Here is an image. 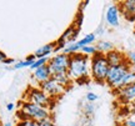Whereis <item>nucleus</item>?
I'll return each mask as SVG.
<instances>
[{"instance_id": "72a5a7b5", "label": "nucleus", "mask_w": 135, "mask_h": 126, "mask_svg": "<svg viewBox=\"0 0 135 126\" xmlns=\"http://www.w3.org/2000/svg\"><path fill=\"white\" fill-rule=\"evenodd\" d=\"M0 126H1V122H0Z\"/></svg>"}, {"instance_id": "393cba45", "label": "nucleus", "mask_w": 135, "mask_h": 126, "mask_svg": "<svg viewBox=\"0 0 135 126\" xmlns=\"http://www.w3.org/2000/svg\"><path fill=\"white\" fill-rule=\"evenodd\" d=\"M86 100L89 102H94V101H97L98 99H99V95H97L95 92H91V91H89V92H86Z\"/></svg>"}, {"instance_id": "9d476101", "label": "nucleus", "mask_w": 135, "mask_h": 126, "mask_svg": "<svg viewBox=\"0 0 135 126\" xmlns=\"http://www.w3.org/2000/svg\"><path fill=\"white\" fill-rule=\"evenodd\" d=\"M51 76H53V75L50 73V69H49L48 64L40 66L39 69H36V70L33 71V80L38 84L39 86H40L41 84H44L45 81H48L49 79H51Z\"/></svg>"}, {"instance_id": "473e14b6", "label": "nucleus", "mask_w": 135, "mask_h": 126, "mask_svg": "<svg viewBox=\"0 0 135 126\" xmlns=\"http://www.w3.org/2000/svg\"><path fill=\"white\" fill-rule=\"evenodd\" d=\"M134 26H135V21H134Z\"/></svg>"}, {"instance_id": "1a4fd4ad", "label": "nucleus", "mask_w": 135, "mask_h": 126, "mask_svg": "<svg viewBox=\"0 0 135 126\" xmlns=\"http://www.w3.org/2000/svg\"><path fill=\"white\" fill-rule=\"evenodd\" d=\"M120 9L119 5H110L105 13V21L106 24L111 28H118L120 24Z\"/></svg>"}, {"instance_id": "f8f14e48", "label": "nucleus", "mask_w": 135, "mask_h": 126, "mask_svg": "<svg viewBox=\"0 0 135 126\" xmlns=\"http://www.w3.org/2000/svg\"><path fill=\"white\" fill-rule=\"evenodd\" d=\"M105 58L110 66H116V65H121V64L126 63L125 55L120 53L119 50H116V49H114V50H111L110 53L106 54Z\"/></svg>"}, {"instance_id": "7c9ffc66", "label": "nucleus", "mask_w": 135, "mask_h": 126, "mask_svg": "<svg viewBox=\"0 0 135 126\" xmlns=\"http://www.w3.org/2000/svg\"><path fill=\"white\" fill-rule=\"evenodd\" d=\"M4 64H5V65H10V64H15V61L13 60V59H9V58H8V59H6V60L4 61Z\"/></svg>"}, {"instance_id": "c756f323", "label": "nucleus", "mask_w": 135, "mask_h": 126, "mask_svg": "<svg viewBox=\"0 0 135 126\" xmlns=\"http://www.w3.org/2000/svg\"><path fill=\"white\" fill-rule=\"evenodd\" d=\"M6 59H8V56L5 55V53H3V51L0 50V61H1V63H4Z\"/></svg>"}, {"instance_id": "423d86ee", "label": "nucleus", "mask_w": 135, "mask_h": 126, "mask_svg": "<svg viewBox=\"0 0 135 126\" xmlns=\"http://www.w3.org/2000/svg\"><path fill=\"white\" fill-rule=\"evenodd\" d=\"M69 63H70V55H66L64 53H58L53 58H49L48 66L50 69L51 75H55V74L60 73H68Z\"/></svg>"}, {"instance_id": "2f4dec72", "label": "nucleus", "mask_w": 135, "mask_h": 126, "mask_svg": "<svg viewBox=\"0 0 135 126\" xmlns=\"http://www.w3.org/2000/svg\"><path fill=\"white\" fill-rule=\"evenodd\" d=\"M1 126H15L13 122H10V121H6V122H3L1 124Z\"/></svg>"}, {"instance_id": "5701e85b", "label": "nucleus", "mask_w": 135, "mask_h": 126, "mask_svg": "<svg viewBox=\"0 0 135 126\" xmlns=\"http://www.w3.org/2000/svg\"><path fill=\"white\" fill-rule=\"evenodd\" d=\"M15 126H40V122L34 121V120H29V119H25V120H18V122L15 124Z\"/></svg>"}, {"instance_id": "9b49d317", "label": "nucleus", "mask_w": 135, "mask_h": 126, "mask_svg": "<svg viewBox=\"0 0 135 126\" xmlns=\"http://www.w3.org/2000/svg\"><path fill=\"white\" fill-rule=\"evenodd\" d=\"M121 15L125 16L126 20L135 21V0H125L121 1L119 5Z\"/></svg>"}, {"instance_id": "4be33fe9", "label": "nucleus", "mask_w": 135, "mask_h": 126, "mask_svg": "<svg viewBox=\"0 0 135 126\" xmlns=\"http://www.w3.org/2000/svg\"><path fill=\"white\" fill-rule=\"evenodd\" d=\"M120 126H135V116L129 114L125 117H123V120L120 122Z\"/></svg>"}, {"instance_id": "6ab92c4d", "label": "nucleus", "mask_w": 135, "mask_h": 126, "mask_svg": "<svg viewBox=\"0 0 135 126\" xmlns=\"http://www.w3.org/2000/svg\"><path fill=\"white\" fill-rule=\"evenodd\" d=\"M95 40H97V36L94 34H86L83 39L78 40V44H79L80 48H84V46H88V45H91Z\"/></svg>"}, {"instance_id": "412c9836", "label": "nucleus", "mask_w": 135, "mask_h": 126, "mask_svg": "<svg viewBox=\"0 0 135 126\" xmlns=\"http://www.w3.org/2000/svg\"><path fill=\"white\" fill-rule=\"evenodd\" d=\"M49 61V58H43V59H35V61L33 63V65L30 66V70H36L39 69L40 66H43V65H46Z\"/></svg>"}, {"instance_id": "4468645a", "label": "nucleus", "mask_w": 135, "mask_h": 126, "mask_svg": "<svg viewBox=\"0 0 135 126\" xmlns=\"http://www.w3.org/2000/svg\"><path fill=\"white\" fill-rule=\"evenodd\" d=\"M95 48H97V51L99 54L106 55L108 53H110L111 50H114V45H113V43L108 41V40H100V41H98Z\"/></svg>"}, {"instance_id": "39448f33", "label": "nucleus", "mask_w": 135, "mask_h": 126, "mask_svg": "<svg viewBox=\"0 0 135 126\" xmlns=\"http://www.w3.org/2000/svg\"><path fill=\"white\" fill-rule=\"evenodd\" d=\"M24 101L33 102L35 105H39V106H41V107H46V109L50 110L53 107L55 100L50 99L39 86H30L25 91Z\"/></svg>"}, {"instance_id": "bb28decb", "label": "nucleus", "mask_w": 135, "mask_h": 126, "mask_svg": "<svg viewBox=\"0 0 135 126\" xmlns=\"http://www.w3.org/2000/svg\"><path fill=\"white\" fill-rule=\"evenodd\" d=\"M128 110H129V114H130V115H134L135 116V104L128 105Z\"/></svg>"}, {"instance_id": "dca6fc26", "label": "nucleus", "mask_w": 135, "mask_h": 126, "mask_svg": "<svg viewBox=\"0 0 135 126\" xmlns=\"http://www.w3.org/2000/svg\"><path fill=\"white\" fill-rule=\"evenodd\" d=\"M53 79H55L56 81H58L60 85H63L64 87H68L70 84L73 83L71 80H70V78H69V75H68V73H60V74H55V75H53Z\"/></svg>"}, {"instance_id": "b1692460", "label": "nucleus", "mask_w": 135, "mask_h": 126, "mask_svg": "<svg viewBox=\"0 0 135 126\" xmlns=\"http://www.w3.org/2000/svg\"><path fill=\"white\" fill-rule=\"evenodd\" d=\"M125 58H126V63L128 64L135 65V51H129V53L125 55Z\"/></svg>"}, {"instance_id": "c85d7f7f", "label": "nucleus", "mask_w": 135, "mask_h": 126, "mask_svg": "<svg viewBox=\"0 0 135 126\" xmlns=\"http://www.w3.org/2000/svg\"><path fill=\"white\" fill-rule=\"evenodd\" d=\"M15 109V104H13V102H9L8 105H6V110L8 111H13Z\"/></svg>"}, {"instance_id": "20e7f679", "label": "nucleus", "mask_w": 135, "mask_h": 126, "mask_svg": "<svg viewBox=\"0 0 135 126\" xmlns=\"http://www.w3.org/2000/svg\"><path fill=\"white\" fill-rule=\"evenodd\" d=\"M130 70V66L128 63H124L121 65H116V66H110L108 75L105 79V84L108 86L113 89L114 91H118L120 89L121 81L125 76V74Z\"/></svg>"}, {"instance_id": "cd10ccee", "label": "nucleus", "mask_w": 135, "mask_h": 126, "mask_svg": "<svg viewBox=\"0 0 135 126\" xmlns=\"http://www.w3.org/2000/svg\"><path fill=\"white\" fill-rule=\"evenodd\" d=\"M93 110H94V107L91 106V104H88L86 106H85V112H86V115H89L90 112H93Z\"/></svg>"}, {"instance_id": "6e6552de", "label": "nucleus", "mask_w": 135, "mask_h": 126, "mask_svg": "<svg viewBox=\"0 0 135 126\" xmlns=\"http://www.w3.org/2000/svg\"><path fill=\"white\" fill-rule=\"evenodd\" d=\"M115 94L118 101L120 102L121 105H124V106L131 105L135 101V84L121 87L118 91H115Z\"/></svg>"}, {"instance_id": "7ed1b4c3", "label": "nucleus", "mask_w": 135, "mask_h": 126, "mask_svg": "<svg viewBox=\"0 0 135 126\" xmlns=\"http://www.w3.org/2000/svg\"><path fill=\"white\" fill-rule=\"evenodd\" d=\"M110 65L106 60L105 55L98 53L90 58V78L99 84H105V79Z\"/></svg>"}, {"instance_id": "f03ea898", "label": "nucleus", "mask_w": 135, "mask_h": 126, "mask_svg": "<svg viewBox=\"0 0 135 126\" xmlns=\"http://www.w3.org/2000/svg\"><path fill=\"white\" fill-rule=\"evenodd\" d=\"M16 117H18V120L29 119V120L41 122L44 120L51 119V112L46 107H41L39 105L33 104V102L23 100L19 105V110L16 112Z\"/></svg>"}, {"instance_id": "a878e982", "label": "nucleus", "mask_w": 135, "mask_h": 126, "mask_svg": "<svg viewBox=\"0 0 135 126\" xmlns=\"http://www.w3.org/2000/svg\"><path fill=\"white\" fill-rule=\"evenodd\" d=\"M40 126H56V125L54 124L51 119H48V120H44V121L40 122Z\"/></svg>"}, {"instance_id": "f704fd0d", "label": "nucleus", "mask_w": 135, "mask_h": 126, "mask_svg": "<svg viewBox=\"0 0 135 126\" xmlns=\"http://www.w3.org/2000/svg\"><path fill=\"white\" fill-rule=\"evenodd\" d=\"M133 104H135V101H134V102H133Z\"/></svg>"}, {"instance_id": "a211bd4d", "label": "nucleus", "mask_w": 135, "mask_h": 126, "mask_svg": "<svg viewBox=\"0 0 135 126\" xmlns=\"http://www.w3.org/2000/svg\"><path fill=\"white\" fill-rule=\"evenodd\" d=\"M80 50H81V48L79 46L78 41H75V43L68 44L66 46H65V48L63 49V53H64V54H66V55H73V54L80 53Z\"/></svg>"}, {"instance_id": "ddd939ff", "label": "nucleus", "mask_w": 135, "mask_h": 126, "mask_svg": "<svg viewBox=\"0 0 135 126\" xmlns=\"http://www.w3.org/2000/svg\"><path fill=\"white\" fill-rule=\"evenodd\" d=\"M55 46H56V43L45 44L43 46H40L39 49H36V51H35L33 55L35 56V59L49 58V55H51L53 53H55Z\"/></svg>"}, {"instance_id": "0eeeda50", "label": "nucleus", "mask_w": 135, "mask_h": 126, "mask_svg": "<svg viewBox=\"0 0 135 126\" xmlns=\"http://www.w3.org/2000/svg\"><path fill=\"white\" fill-rule=\"evenodd\" d=\"M39 87H40L50 99H53V100H56L59 96H61L64 92L66 91V87H64L63 85H60L55 79H53V76H51V79H49L48 81H45L44 84H41Z\"/></svg>"}, {"instance_id": "f3484780", "label": "nucleus", "mask_w": 135, "mask_h": 126, "mask_svg": "<svg viewBox=\"0 0 135 126\" xmlns=\"http://www.w3.org/2000/svg\"><path fill=\"white\" fill-rule=\"evenodd\" d=\"M133 84H135V71L130 69V70L125 74L124 79H123L121 85H120V89H121V87L129 86V85H133Z\"/></svg>"}, {"instance_id": "2eb2a0df", "label": "nucleus", "mask_w": 135, "mask_h": 126, "mask_svg": "<svg viewBox=\"0 0 135 126\" xmlns=\"http://www.w3.org/2000/svg\"><path fill=\"white\" fill-rule=\"evenodd\" d=\"M35 61V56L31 55L29 58H26L25 60H21V61H16V63L13 65V69L15 70H19V69H24V68H30L33 63Z\"/></svg>"}, {"instance_id": "aec40b11", "label": "nucleus", "mask_w": 135, "mask_h": 126, "mask_svg": "<svg viewBox=\"0 0 135 126\" xmlns=\"http://www.w3.org/2000/svg\"><path fill=\"white\" fill-rule=\"evenodd\" d=\"M80 54H83V55H86V56H89V58H93L94 55H97V54H98V51H97L95 45H88V46L81 48Z\"/></svg>"}, {"instance_id": "f257e3e1", "label": "nucleus", "mask_w": 135, "mask_h": 126, "mask_svg": "<svg viewBox=\"0 0 135 126\" xmlns=\"http://www.w3.org/2000/svg\"><path fill=\"white\" fill-rule=\"evenodd\" d=\"M68 75L71 81L85 83L90 76V58L78 53L70 55Z\"/></svg>"}]
</instances>
